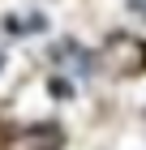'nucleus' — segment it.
<instances>
[{"label": "nucleus", "instance_id": "f257e3e1", "mask_svg": "<svg viewBox=\"0 0 146 150\" xmlns=\"http://www.w3.org/2000/svg\"><path fill=\"white\" fill-rule=\"evenodd\" d=\"M103 64L116 77H137V73H146V43L133 35H112L103 47Z\"/></svg>", "mask_w": 146, "mask_h": 150}, {"label": "nucleus", "instance_id": "f03ea898", "mask_svg": "<svg viewBox=\"0 0 146 150\" xmlns=\"http://www.w3.org/2000/svg\"><path fill=\"white\" fill-rule=\"evenodd\" d=\"M47 60L56 64V69H65L69 77H86L90 73V52H82V43H73V39H60V43H52V52H47Z\"/></svg>", "mask_w": 146, "mask_h": 150}, {"label": "nucleus", "instance_id": "7ed1b4c3", "mask_svg": "<svg viewBox=\"0 0 146 150\" xmlns=\"http://www.w3.org/2000/svg\"><path fill=\"white\" fill-rule=\"evenodd\" d=\"M60 146H65V133L56 125H30L9 137V150H60Z\"/></svg>", "mask_w": 146, "mask_h": 150}, {"label": "nucleus", "instance_id": "20e7f679", "mask_svg": "<svg viewBox=\"0 0 146 150\" xmlns=\"http://www.w3.org/2000/svg\"><path fill=\"white\" fill-rule=\"evenodd\" d=\"M43 17H4V30L9 35H26V30H39Z\"/></svg>", "mask_w": 146, "mask_h": 150}, {"label": "nucleus", "instance_id": "39448f33", "mask_svg": "<svg viewBox=\"0 0 146 150\" xmlns=\"http://www.w3.org/2000/svg\"><path fill=\"white\" fill-rule=\"evenodd\" d=\"M133 13H142V17H146V0H133Z\"/></svg>", "mask_w": 146, "mask_h": 150}]
</instances>
